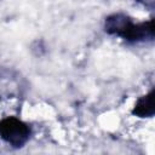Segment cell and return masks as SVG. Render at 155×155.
<instances>
[{"label": "cell", "mask_w": 155, "mask_h": 155, "mask_svg": "<svg viewBox=\"0 0 155 155\" xmlns=\"http://www.w3.org/2000/svg\"><path fill=\"white\" fill-rule=\"evenodd\" d=\"M104 29L108 34L119 36L127 42H144L154 39V21L134 23L125 13H113L105 18Z\"/></svg>", "instance_id": "1"}, {"label": "cell", "mask_w": 155, "mask_h": 155, "mask_svg": "<svg viewBox=\"0 0 155 155\" xmlns=\"http://www.w3.org/2000/svg\"><path fill=\"white\" fill-rule=\"evenodd\" d=\"M132 113L138 117H151L154 115V90L137 99Z\"/></svg>", "instance_id": "3"}, {"label": "cell", "mask_w": 155, "mask_h": 155, "mask_svg": "<svg viewBox=\"0 0 155 155\" xmlns=\"http://www.w3.org/2000/svg\"><path fill=\"white\" fill-rule=\"evenodd\" d=\"M28 124L16 116H7L0 120V138L13 148L23 147L30 137Z\"/></svg>", "instance_id": "2"}]
</instances>
